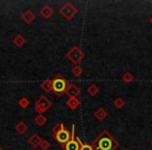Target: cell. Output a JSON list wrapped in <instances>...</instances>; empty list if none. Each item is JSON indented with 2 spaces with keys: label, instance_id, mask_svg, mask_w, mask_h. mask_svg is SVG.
I'll return each instance as SVG.
<instances>
[{
  "label": "cell",
  "instance_id": "1",
  "mask_svg": "<svg viewBox=\"0 0 152 150\" xmlns=\"http://www.w3.org/2000/svg\"><path fill=\"white\" fill-rule=\"evenodd\" d=\"M95 150H117L120 146L119 142L108 130H102L101 133L91 144Z\"/></svg>",
  "mask_w": 152,
  "mask_h": 150
},
{
  "label": "cell",
  "instance_id": "2",
  "mask_svg": "<svg viewBox=\"0 0 152 150\" xmlns=\"http://www.w3.org/2000/svg\"><path fill=\"white\" fill-rule=\"evenodd\" d=\"M68 85H69V83L64 77V75H61L59 73L56 74L52 78V92L56 97H61V96L65 95Z\"/></svg>",
  "mask_w": 152,
  "mask_h": 150
},
{
  "label": "cell",
  "instance_id": "3",
  "mask_svg": "<svg viewBox=\"0 0 152 150\" xmlns=\"http://www.w3.org/2000/svg\"><path fill=\"white\" fill-rule=\"evenodd\" d=\"M85 52L81 50L79 46H73L70 50H68L67 54H66V57L75 66L79 65L85 59Z\"/></svg>",
  "mask_w": 152,
  "mask_h": 150
},
{
  "label": "cell",
  "instance_id": "4",
  "mask_svg": "<svg viewBox=\"0 0 152 150\" xmlns=\"http://www.w3.org/2000/svg\"><path fill=\"white\" fill-rule=\"evenodd\" d=\"M51 106H52V102H51V100L49 99L47 96L42 95V96L39 97V99L37 100L36 103H34V110H36L37 113L43 115L45 112H47Z\"/></svg>",
  "mask_w": 152,
  "mask_h": 150
},
{
  "label": "cell",
  "instance_id": "5",
  "mask_svg": "<svg viewBox=\"0 0 152 150\" xmlns=\"http://www.w3.org/2000/svg\"><path fill=\"white\" fill-rule=\"evenodd\" d=\"M77 13H78V10L76 9V7H74L71 2H69V1L64 3L63 7L59 9V14H61L66 20H68V21L73 19Z\"/></svg>",
  "mask_w": 152,
  "mask_h": 150
},
{
  "label": "cell",
  "instance_id": "6",
  "mask_svg": "<svg viewBox=\"0 0 152 150\" xmlns=\"http://www.w3.org/2000/svg\"><path fill=\"white\" fill-rule=\"evenodd\" d=\"M80 139L75 137V125H72V131H71V138L68 141V143L65 146H63L64 150H79L80 145H79Z\"/></svg>",
  "mask_w": 152,
  "mask_h": 150
},
{
  "label": "cell",
  "instance_id": "7",
  "mask_svg": "<svg viewBox=\"0 0 152 150\" xmlns=\"http://www.w3.org/2000/svg\"><path fill=\"white\" fill-rule=\"evenodd\" d=\"M53 137L56 140L57 143L61 144V146L63 147V146H65L66 144L68 143V141L70 140V138H71V132H70L67 128H64L63 130L59 131L58 133H56V135H53Z\"/></svg>",
  "mask_w": 152,
  "mask_h": 150
},
{
  "label": "cell",
  "instance_id": "8",
  "mask_svg": "<svg viewBox=\"0 0 152 150\" xmlns=\"http://www.w3.org/2000/svg\"><path fill=\"white\" fill-rule=\"evenodd\" d=\"M80 93H81L80 89H79L78 86H76L75 83H69L65 92V94L69 98H77L80 95Z\"/></svg>",
  "mask_w": 152,
  "mask_h": 150
},
{
  "label": "cell",
  "instance_id": "9",
  "mask_svg": "<svg viewBox=\"0 0 152 150\" xmlns=\"http://www.w3.org/2000/svg\"><path fill=\"white\" fill-rule=\"evenodd\" d=\"M39 13H40V15L46 20L50 19V18L54 15V11H53V9L48 4L44 5V7L40 10V12H39Z\"/></svg>",
  "mask_w": 152,
  "mask_h": 150
},
{
  "label": "cell",
  "instance_id": "10",
  "mask_svg": "<svg viewBox=\"0 0 152 150\" xmlns=\"http://www.w3.org/2000/svg\"><path fill=\"white\" fill-rule=\"evenodd\" d=\"M34 19H36V15H34V12L30 11V10H26V11H24V13L22 14V20H23L24 23L30 24Z\"/></svg>",
  "mask_w": 152,
  "mask_h": 150
},
{
  "label": "cell",
  "instance_id": "11",
  "mask_svg": "<svg viewBox=\"0 0 152 150\" xmlns=\"http://www.w3.org/2000/svg\"><path fill=\"white\" fill-rule=\"evenodd\" d=\"M42 141H43V140L41 139V137L38 135V133H34V135H30V137L28 138V140H27V142L34 148L40 147V145H41V143H42Z\"/></svg>",
  "mask_w": 152,
  "mask_h": 150
},
{
  "label": "cell",
  "instance_id": "12",
  "mask_svg": "<svg viewBox=\"0 0 152 150\" xmlns=\"http://www.w3.org/2000/svg\"><path fill=\"white\" fill-rule=\"evenodd\" d=\"M66 104L71 110H75L76 108H78L80 106V100H78V98H69Z\"/></svg>",
  "mask_w": 152,
  "mask_h": 150
},
{
  "label": "cell",
  "instance_id": "13",
  "mask_svg": "<svg viewBox=\"0 0 152 150\" xmlns=\"http://www.w3.org/2000/svg\"><path fill=\"white\" fill-rule=\"evenodd\" d=\"M94 117H96L97 120L103 121L104 119L107 117V112H106L103 108H98L97 110L94 112Z\"/></svg>",
  "mask_w": 152,
  "mask_h": 150
},
{
  "label": "cell",
  "instance_id": "14",
  "mask_svg": "<svg viewBox=\"0 0 152 150\" xmlns=\"http://www.w3.org/2000/svg\"><path fill=\"white\" fill-rule=\"evenodd\" d=\"M13 44L15 45L16 47H18V48H21V47H23L24 45H25L26 43V40L25 38H24L22 34H18V36H16L15 38L13 39Z\"/></svg>",
  "mask_w": 152,
  "mask_h": 150
},
{
  "label": "cell",
  "instance_id": "15",
  "mask_svg": "<svg viewBox=\"0 0 152 150\" xmlns=\"http://www.w3.org/2000/svg\"><path fill=\"white\" fill-rule=\"evenodd\" d=\"M41 89L46 93H51L52 92V79H45L41 83Z\"/></svg>",
  "mask_w": 152,
  "mask_h": 150
},
{
  "label": "cell",
  "instance_id": "16",
  "mask_svg": "<svg viewBox=\"0 0 152 150\" xmlns=\"http://www.w3.org/2000/svg\"><path fill=\"white\" fill-rule=\"evenodd\" d=\"M15 130L17 131L18 133H20V135H24V133L28 130V126L26 123L23 122V121H20V122H18L17 124H16Z\"/></svg>",
  "mask_w": 152,
  "mask_h": 150
},
{
  "label": "cell",
  "instance_id": "17",
  "mask_svg": "<svg viewBox=\"0 0 152 150\" xmlns=\"http://www.w3.org/2000/svg\"><path fill=\"white\" fill-rule=\"evenodd\" d=\"M34 124H36L37 126L42 127L43 125H45V124H46V123H47V118L44 116V115L39 114L38 116H37L36 118H34Z\"/></svg>",
  "mask_w": 152,
  "mask_h": 150
},
{
  "label": "cell",
  "instance_id": "18",
  "mask_svg": "<svg viewBox=\"0 0 152 150\" xmlns=\"http://www.w3.org/2000/svg\"><path fill=\"white\" fill-rule=\"evenodd\" d=\"M87 92H88V94H89L90 96H92V97H95V96H97L98 93H99V88H98L97 85H94V83H92V85H90L89 87H88Z\"/></svg>",
  "mask_w": 152,
  "mask_h": 150
},
{
  "label": "cell",
  "instance_id": "19",
  "mask_svg": "<svg viewBox=\"0 0 152 150\" xmlns=\"http://www.w3.org/2000/svg\"><path fill=\"white\" fill-rule=\"evenodd\" d=\"M18 104H19L20 108L25 110V108H27L28 106L30 105V100L26 97H22V98H20V100L18 101Z\"/></svg>",
  "mask_w": 152,
  "mask_h": 150
},
{
  "label": "cell",
  "instance_id": "20",
  "mask_svg": "<svg viewBox=\"0 0 152 150\" xmlns=\"http://www.w3.org/2000/svg\"><path fill=\"white\" fill-rule=\"evenodd\" d=\"M133 79H134V76H133V74H132V73H130V72H126V73L123 74L122 80L124 81L125 83H132Z\"/></svg>",
  "mask_w": 152,
  "mask_h": 150
},
{
  "label": "cell",
  "instance_id": "21",
  "mask_svg": "<svg viewBox=\"0 0 152 150\" xmlns=\"http://www.w3.org/2000/svg\"><path fill=\"white\" fill-rule=\"evenodd\" d=\"M83 68L80 67L79 65H77V66H75V67H73L71 69V73L73 74L74 76L75 77H79L83 74Z\"/></svg>",
  "mask_w": 152,
  "mask_h": 150
},
{
  "label": "cell",
  "instance_id": "22",
  "mask_svg": "<svg viewBox=\"0 0 152 150\" xmlns=\"http://www.w3.org/2000/svg\"><path fill=\"white\" fill-rule=\"evenodd\" d=\"M114 105H115V108H118V110H121V108H122L123 106L125 105L124 99H123V98H121V97H118L117 99L114 100Z\"/></svg>",
  "mask_w": 152,
  "mask_h": 150
},
{
  "label": "cell",
  "instance_id": "23",
  "mask_svg": "<svg viewBox=\"0 0 152 150\" xmlns=\"http://www.w3.org/2000/svg\"><path fill=\"white\" fill-rule=\"evenodd\" d=\"M64 128H65V125H64L63 123H56V124L52 127V135H55L56 133H58L59 131L63 130Z\"/></svg>",
  "mask_w": 152,
  "mask_h": 150
},
{
  "label": "cell",
  "instance_id": "24",
  "mask_svg": "<svg viewBox=\"0 0 152 150\" xmlns=\"http://www.w3.org/2000/svg\"><path fill=\"white\" fill-rule=\"evenodd\" d=\"M79 145H80V148H79V150H95L91 144L83 143L81 141H79Z\"/></svg>",
  "mask_w": 152,
  "mask_h": 150
},
{
  "label": "cell",
  "instance_id": "25",
  "mask_svg": "<svg viewBox=\"0 0 152 150\" xmlns=\"http://www.w3.org/2000/svg\"><path fill=\"white\" fill-rule=\"evenodd\" d=\"M50 146H51V144L48 140H43L42 143H41V145H40V147L42 148V150H48L49 148H50Z\"/></svg>",
  "mask_w": 152,
  "mask_h": 150
},
{
  "label": "cell",
  "instance_id": "26",
  "mask_svg": "<svg viewBox=\"0 0 152 150\" xmlns=\"http://www.w3.org/2000/svg\"><path fill=\"white\" fill-rule=\"evenodd\" d=\"M149 22H150V23L152 24V16H151V18H150V19H149Z\"/></svg>",
  "mask_w": 152,
  "mask_h": 150
},
{
  "label": "cell",
  "instance_id": "27",
  "mask_svg": "<svg viewBox=\"0 0 152 150\" xmlns=\"http://www.w3.org/2000/svg\"><path fill=\"white\" fill-rule=\"evenodd\" d=\"M0 150H4V148H2V147H0Z\"/></svg>",
  "mask_w": 152,
  "mask_h": 150
},
{
  "label": "cell",
  "instance_id": "28",
  "mask_svg": "<svg viewBox=\"0 0 152 150\" xmlns=\"http://www.w3.org/2000/svg\"><path fill=\"white\" fill-rule=\"evenodd\" d=\"M151 144H152V140H151Z\"/></svg>",
  "mask_w": 152,
  "mask_h": 150
}]
</instances>
